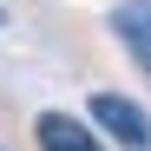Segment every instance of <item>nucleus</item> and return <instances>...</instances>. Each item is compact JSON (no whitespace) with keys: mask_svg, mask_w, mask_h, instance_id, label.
<instances>
[{"mask_svg":"<svg viewBox=\"0 0 151 151\" xmlns=\"http://www.w3.org/2000/svg\"><path fill=\"white\" fill-rule=\"evenodd\" d=\"M92 125L99 132H112L125 151H151V112L138 105V99H125V92H92Z\"/></svg>","mask_w":151,"mask_h":151,"instance_id":"1","label":"nucleus"},{"mask_svg":"<svg viewBox=\"0 0 151 151\" xmlns=\"http://www.w3.org/2000/svg\"><path fill=\"white\" fill-rule=\"evenodd\" d=\"M33 138H40V151H99V132L86 118H72V112H40Z\"/></svg>","mask_w":151,"mask_h":151,"instance_id":"2","label":"nucleus"},{"mask_svg":"<svg viewBox=\"0 0 151 151\" xmlns=\"http://www.w3.org/2000/svg\"><path fill=\"white\" fill-rule=\"evenodd\" d=\"M112 33L125 40V53H132L138 66H151V0H125V7H112Z\"/></svg>","mask_w":151,"mask_h":151,"instance_id":"3","label":"nucleus"},{"mask_svg":"<svg viewBox=\"0 0 151 151\" xmlns=\"http://www.w3.org/2000/svg\"><path fill=\"white\" fill-rule=\"evenodd\" d=\"M0 27H7V13H0Z\"/></svg>","mask_w":151,"mask_h":151,"instance_id":"4","label":"nucleus"}]
</instances>
